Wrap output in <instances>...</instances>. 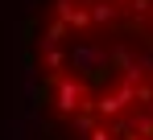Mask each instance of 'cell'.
Here are the masks:
<instances>
[{
  "label": "cell",
  "mask_w": 153,
  "mask_h": 140,
  "mask_svg": "<svg viewBox=\"0 0 153 140\" xmlns=\"http://www.w3.org/2000/svg\"><path fill=\"white\" fill-rule=\"evenodd\" d=\"M8 140H153V0H8Z\"/></svg>",
  "instance_id": "obj_1"
}]
</instances>
